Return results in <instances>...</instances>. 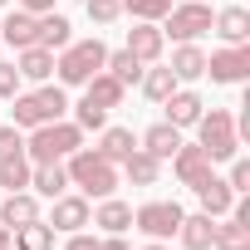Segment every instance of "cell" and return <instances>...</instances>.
<instances>
[{
	"instance_id": "d4e9b609",
	"label": "cell",
	"mask_w": 250,
	"mask_h": 250,
	"mask_svg": "<svg viewBox=\"0 0 250 250\" xmlns=\"http://www.w3.org/2000/svg\"><path fill=\"white\" fill-rule=\"evenodd\" d=\"M10 250H54V226L40 216V221H30V226L10 230Z\"/></svg>"
},
{
	"instance_id": "ac0fdd59",
	"label": "cell",
	"mask_w": 250,
	"mask_h": 250,
	"mask_svg": "<svg viewBox=\"0 0 250 250\" xmlns=\"http://www.w3.org/2000/svg\"><path fill=\"white\" fill-rule=\"evenodd\" d=\"M118 172L128 177L133 187H157V177H162V162H157L152 152H143V147H133L128 157L118 162Z\"/></svg>"
},
{
	"instance_id": "ba28073f",
	"label": "cell",
	"mask_w": 250,
	"mask_h": 250,
	"mask_svg": "<svg viewBox=\"0 0 250 250\" xmlns=\"http://www.w3.org/2000/svg\"><path fill=\"white\" fill-rule=\"evenodd\" d=\"M211 167H216V162H211L196 143H182V147L172 152V172H177V182H182V187H191V191L211 177Z\"/></svg>"
},
{
	"instance_id": "d6a6232c",
	"label": "cell",
	"mask_w": 250,
	"mask_h": 250,
	"mask_svg": "<svg viewBox=\"0 0 250 250\" xmlns=\"http://www.w3.org/2000/svg\"><path fill=\"white\" fill-rule=\"evenodd\" d=\"M172 10V0H123V15H133V20H162Z\"/></svg>"
},
{
	"instance_id": "ab89813d",
	"label": "cell",
	"mask_w": 250,
	"mask_h": 250,
	"mask_svg": "<svg viewBox=\"0 0 250 250\" xmlns=\"http://www.w3.org/2000/svg\"><path fill=\"white\" fill-rule=\"evenodd\" d=\"M20 10H30V15H49L54 10V0H15Z\"/></svg>"
},
{
	"instance_id": "d590c367",
	"label": "cell",
	"mask_w": 250,
	"mask_h": 250,
	"mask_svg": "<svg viewBox=\"0 0 250 250\" xmlns=\"http://www.w3.org/2000/svg\"><path fill=\"white\" fill-rule=\"evenodd\" d=\"M83 5H88V20L93 25H113L123 15V0H83Z\"/></svg>"
},
{
	"instance_id": "60d3db41",
	"label": "cell",
	"mask_w": 250,
	"mask_h": 250,
	"mask_svg": "<svg viewBox=\"0 0 250 250\" xmlns=\"http://www.w3.org/2000/svg\"><path fill=\"white\" fill-rule=\"evenodd\" d=\"M98 250H133L123 235H98Z\"/></svg>"
},
{
	"instance_id": "e575fe53",
	"label": "cell",
	"mask_w": 250,
	"mask_h": 250,
	"mask_svg": "<svg viewBox=\"0 0 250 250\" xmlns=\"http://www.w3.org/2000/svg\"><path fill=\"white\" fill-rule=\"evenodd\" d=\"M20 152H25V133L15 128V123H5V128H0V162H10Z\"/></svg>"
},
{
	"instance_id": "7a4b0ae2",
	"label": "cell",
	"mask_w": 250,
	"mask_h": 250,
	"mask_svg": "<svg viewBox=\"0 0 250 250\" xmlns=\"http://www.w3.org/2000/svg\"><path fill=\"white\" fill-rule=\"evenodd\" d=\"M83 147V133L74 128L69 118H54V123H40V128H30L25 138V157L30 162H64L69 152Z\"/></svg>"
},
{
	"instance_id": "4dcf8cb0",
	"label": "cell",
	"mask_w": 250,
	"mask_h": 250,
	"mask_svg": "<svg viewBox=\"0 0 250 250\" xmlns=\"http://www.w3.org/2000/svg\"><path fill=\"white\" fill-rule=\"evenodd\" d=\"M69 30H74V25H69L64 15H54V10H49V15H40V44H44V49H64V44L74 40Z\"/></svg>"
},
{
	"instance_id": "ffe728a7",
	"label": "cell",
	"mask_w": 250,
	"mask_h": 250,
	"mask_svg": "<svg viewBox=\"0 0 250 250\" xmlns=\"http://www.w3.org/2000/svg\"><path fill=\"white\" fill-rule=\"evenodd\" d=\"M30 187H35V196H64L69 191V172H64V162H35L30 167Z\"/></svg>"
},
{
	"instance_id": "52a82bcc",
	"label": "cell",
	"mask_w": 250,
	"mask_h": 250,
	"mask_svg": "<svg viewBox=\"0 0 250 250\" xmlns=\"http://www.w3.org/2000/svg\"><path fill=\"white\" fill-rule=\"evenodd\" d=\"M211 83H245L250 79V44H221L206 54Z\"/></svg>"
},
{
	"instance_id": "484cf974",
	"label": "cell",
	"mask_w": 250,
	"mask_h": 250,
	"mask_svg": "<svg viewBox=\"0 0 250 250\" xmlns=\"http://www.w3.org/2000/svg\"><path fill=\"white\" fill-rule=\"evenodd\" d=\"M211 250H250V226L235 221V216H221L216 235H211Z\"/></svg>"
},
{
	"instance_id": "836d02e7",
	"label": "cell",
	"mask_w": 250,
	"mask_h": 250,
	"mask_svg": "<svg viewBox=\"0 0 250 250\" xmlns=\"http://www.w3.org/2000/svg\"><path fill=\"white\" fill-rule=\"evenodd\" d=\"M35 93H40V103H44V113H49V123L69 113V98H64V83H40Z\"/></svg>"
},
{
	"instance_id": "2e32d148",
	"label": "cell",
	"mask_w": 250,
	"mask_h": 250,
	"mask_svg": "<svg viewBox=\"0 0 250 250\" xmlns=\"http://www.w3.org/2000/svg\"><path fill=\"white\" fill-rule=\"evenodd\" d=\"M88 221H93L103 235H123V230L133 226V206H128V201H118V196H103V201H98V211H93Z\"/></svg>"
},
{
	"instance_id": "7c38bea8",
	"label": "cell",
	"mask_w": 250,
	"mask_h": 250,
	"mask_svg": "<svg viewBox=\"0 0 250 250\" xmlns=\"http://www.w3.org/2000/svg\"><path fill=\"white\" fill-rule=\"evenodd\" d=\"M0 40H5L15 54H20V49H30V44H40V15H30V10H20V5H15V10L5 15V25H0Z\"/></svg>"
},
{
	"instance_id": "ee69618b",
	"label": "cell",
	"mask_w": 250,
	"mask_h": 250,
	"mask_svg": "<svg viewBox=\"0 0 250 250\" xmlns=\"http://www.w3.org/2000/svg\"><path fill=\"white\" fill-rule=\"evenodd\" d=\"M0 5H10V0H0Z\"/></svg>"
},
{
	"instance_id": "277c9868",
	"label": "cell",
	"mask_w": 250,
	"mask_h": 250,
	"mask_svg": "<svg viewBox=\"0 0 250 250\" xmlns=\"http://www.w3.org/2000/svg\"><path fill=\"white\" fill-rule=\"evenodd\" d=\"M196 133H201L196 147H201L211 162H230V157L240 152V133H235V113H230V108L201 113V118H196Z\"/></svg>"
},
{
	"instance_id": "30bf717a",
	"label": "cell",
	"mask_w": 250,
	"mask_h": 250,
	"mask_svg": "<svg viewBox=\"0 0 250 250\" xmlns=\"http://www.w3.org/2000/svg\"><path fill=\"white\" fill-rule=\"evenodd\" d=\"M128 49L133 59H143V64H157L162 59V49H167V35H162V25H152V20H138L133 30H128Z\"/></svg>"
},
{
	"instance_id": "4fadbf2b",
	"label": "cell",
	"mask_w": 250,
	"mask_h": 250,
	"mask_svg": "<svg viewBox=\"0 0 250 250\" xmlns=\"http://www.w3.org/2000/svg\"><path fill=\"white\" fill-rule=\"evenodd\" d=\"M138 147H143V152H152L157 162H172V152L182 147V128H172V123L162 118V123H152V128L138 138Z\"/></svg>"
},
{
	"instance_id": "5bb4252c",
	"label": "cell",
	"mask_w": 250,
	"mask_h": 250,
	"mask_svg": "<svg viewBox=\"0 0 250 250\" xmlns=\"http://www.w3.org/2000/svg\"><path fill=\"white\" fill-rule=\"evenodd\" d=\"M211 30H216L226 44H250V10H245V5H226V10H216Z\"/></svg>"
},
{
	"instance_id": "5b68a950",
	"label": "cell",
	"mask_w": 250,
	"mask_h": 250,
	"mask_svg": "<svg viewBox=\"0 0 250 250\" xmlns=\"http://www.w3.org/2000/svg\"><path fill=\"white\" fill-rule=\"evenodd\" d=\"M162 20H167V30H162V35H172L177 44H191V40H201V35L211 30L216 10L206 5V0H187V5H172Z\"/></svg>"
},
{
	"instance_id": "8d00e7d4",
	"label": "cell",
	"mask_w": 250,
	"mask_h": 250,
	"mask_svg": "<svg viewBox=\"0 0 250 250\" xmlns=\"http://www.w3.org/2000/svg\"><path fill=\"white\" fill-rule=\"evenodd\" d=\"M226 182H230V191H235V196H245V191H250V162H245L240 152L230 157V177H226Z\"/></svg>"
},
{
	"instance_id": "e0dca14e",
	"label": "cell",
	"mask_w": 250,
	"mask_h": 250,
	"mask_svg": "<svg viewBox=\"0 0 250 250\" xmlns=\"http://www.w3.org/2000/svg\"><path fill=\"white\" fill-rule=\"evenodd\" d=\"M167 123H172V128H196V118L206 113V103H201V93H191V88H177L167 103Z\"/></svg>"
},
{
	"instance_id": "9c48e42d",
	"label": "cell",
	"mask_w": 250,
	"mask_h": 250,
	"mask_svg": "<svg viewBox=\"0 0 250 250\" xmlns=\"http://www.w3.org/2000/svg\"><path fill=\"white\" fill-rule=\"evenodd\" d=\"M88 216H93L88 196H79V191H64V196H54L49 226H54V230H64V235H74V230H83V226H88Z\"/></svg>"
},
{
	"instance_id": "f35d334b",
	"label": "cell",
	"mask_w": 250,
	"mask_h": 250,
	"mask_svg": "<svg viewBox=\"0 0 250 250\" xmlns=\"http://www.w3.org/2000/svg\"><path fill=\"white\" fill-rule=\"evenodd\" d=\"M64 250H98V235H83V230H74V235L64 240Z\"/></svg>"
},
{
	"instance_id": "b9f144b4",
	"label": "cell",
	"mask_w": 250,
	"mask_h": 250,
	"mask_svg": "<svg viewBox=\"0 0 250 250\" xmlns=\"http://www.w3.org/2000/svg\"><path fill=\"white\" fill-rule=\"evenodd\" d=\"M0 250H10V226H0Z\"/></svg>"
},
{
	"instance_id": "4316f807",
	"label": "cell",
	"mask_w": 250,
	"mask_h": 250,
	"mask_svg": "<svg viewBox=\"0 0 250 250\" xmlns=\"http://www.w3.org/2000/svg\"><path fill=\"white\" fill-rule=\"evenodd\" d=\"M133 147H138V133H133V128H103L93 152H103L108 162H123V157H128Z\"/></svg>"
},
{
	"instance_id": "8fae6325",
	"label": "cell",
	"mask_w": 250,
	"mask_h": 250,
	"mask_svg": "<svg viewBox=\"0 0 250 250\" xmlns=\"http://www.w3.org/2000/svg\"><path fill=\"white\" fill-rule=\"evenodd\" d=\"M30 221H40V196L35 191H0V226L20 230Z\"/></svg>"
},
{
	"instance_id": "7402d4cb",
	"label": "cell",
	"mask_w": 250,
	"mask_h": 250,
	"mask_svg": "<svg viewBox=\"0 0 250 250\" xmlns=\"http://www.w3.org/2000/svg\"><path fill=\"white\" fill-rule=\"evenodd\" d=\"M211 235H216V216H206V211L182 216V226H177L182 250H211Z\"/></svg>"
},
{
	"instance_id": "3957f363",
	"label": "cell",
	"mask_w": 250,
	"mask_h": 250,
	"mask_svg": "<svg viewBox=\"0 0 250 250\" xmlns=\"http://www.w3.org/2000/svg\"><path fill=\"white\" fill-rule=\"evenodd\" d=\"M103 59H108V44L103 40H69L59 49V59H54V74H59V83L79 88V83H88L103 69Z\"/></svg>"
},
{
	"instance_id": "7bdbcfd3",
	"label": "cell",
	"mask_w": 250,
	"mask_h": 250,
	"mask_svg": "<svg viewBox=\"0 0 250 250\" xmlns=\"http://www.w3.org/2000/svg\"><path fill=\"white\" fill-rule=\"evenodd\" d=\"M143 250H167V245H162V240H147V245H143Z\"/></svg>"
},
{
	"instance_id": "74e56055",
	"label": "cell",
	"mask_w": 250,
	"mask_h": 250,
	"mask_svg": "<svg viewBox=\"0 0 250 250\" xmlns=\"http://www.w3.org/2000/svg\"><path fill=\"white\" fill-rule=\"evenodd\" d=\"M20 83H25V79H20V69H15V59H10V64L0 59V98H15V93H20Z\"/></svg>"
},
{
	"instance_id": "83f0119b",
	"label": "cell",
	"mask_w": 250,
	"mask_h": 250,
	"mask_svg": "<svg viewBox=\"0 0 250 250\" xmlns=\"http://www.w3.org/2000/svg\"><path fill=\"white\" fill-rule=\"evenodd\" d=\"M103 69H108L123 88H138V79H143V69H147V64H143V59H133L128 49H113V54L103 59Z\"/></svg>"
},
{
	"instance_id": "d6986e66",
	"label": "cell",
	"mask_w": 250,
	"mask_h": 250,
	"mask_svg": "<svg viewBox=\"0 0 250 250\" xmlns=\"http://www.w3.org/2000/svg\"><path fill=\"white\" fill-rule=\"evenodd\" d=\"M83 98L113 113V108H123V98H128V88H123V83H118V79H113L108 69H98V74H93V79L83 83Z\"/></svg>"
},
{
	"instance_id": "cb8c5ba5",
	"label": "cell",
	"mask_w": 250,
	"mask_h": 250,
	"mask_svg": "<svg viewBox=\"0 0 250 250\" xmlns=\"http://www.w3.org/2000/svg\"><path fill=\"white\" fill-rule=\"evenodd\" d=\"M138 88H143L152 103H167L182 83H177V74H172L167 64H147V69H143V79H138Z\"/></svg>"
},
{
	"instance_id": "44dd1931",
	"label": "cell",
	"mask_w": 250,
	"mask_h": 250,
	"mask_svg": "<svg viewBox=\"0 0 250 250\" xmlns=\"http://www.w3.org/2000/svg\"><path fill=\"white\" fill-rule=\"evenodd\" d=\"M196 196H201V211H206V216H216V221H221V216H230L235 191H230V182H226V177H216V172H211V177L196 187Z\"/></svg>"
},
{
	"instance_id": "f1b7e54d",
	"label": "cell",
	"mask_w": 250,
	"mask_h": 250,
	"mask_svg": "<svg viewBox=\"0 0 250 250\" xmlns=\"http://www.w3.org/2000/svg\"><path fill=\"white\" fill-rule=\"evenodd\" d=\"M10 103H15L10 113H15V128H20V133H30V128H40V123H49V113H44L40 93H15Z\"/></svg>"
},
{
	"instance_id": "f6af8a7d",
	"label": "cell",
	"mask_w": 250,
	"mask_h": 250,
	"mask_svg": "<svg viewBox=\"0 0 250 250\" xmlns=\"http://www.w3.org/2000/svg\"><path fill=\"white\" fill-rule=\"evenodd\" d=\"M206 5H211V0H206Z\"/></svg>"
},
{
	"instance_id": "f546056e",
	"label": "cell",
	"mask_w": 250,
	"mask_h": 250,
	"mask_svg": "<svg viewBox=\"0 0 250 250\" xmlns=\"http://www.w3.org/2000/svg\"><path fill=\"white\" fill-rule=\"evenodd\" d=\"M30 157H10V162H0V191H30Z\"/></svg>"
},
{
	"instance_id": "1f68e13d",
	"label": "cell",
	"mask_w": 250,
	"mask_h": 250,
	"mask_svg": "<svg viewBox=\"0 0 250 250\" xmlns=\"http://www.w3.org/2000/svg\"><path fill=\"white\" fill-rule=\"evenodd\" d=\"M74 128H79V133H103V128H108V108L79 98V103H74Z\"/></svg>"
},
{
	"instance_id": "8992f818",
	"label": "cell",
	"mask_w": 250,
	"mask_h": 250,
	"mask_svg": "<svg viewBox=\"0 0 250 250\" xmlns=\"http://www.w3.org/2000/svg\"><path fill=\"white\" fill-rule=\"evenodd\" d=\"M182 206L177 201H143L138 211H133V226L147 235V240H172L177 235V226H182Z\"/></svg>"
},
{
	"instance_id": "603a6c76",
	"label": "cell",
	"mask_w": 250,
	"mask_h": 250,
	"mask_svg": "<svg viewBox=\"0 0 250 250\" xmlns=\"http://www.w3.org/2000/svg\"><path fill=\"white\" fill-rule=\"evenodd\" d=\"M15 69H20V79H30V83H49V74H54V49L30 44V49H20Z\"/></svg>"
},
{
	"instance_id": "6da1fadb",
	"label": "cell",
	"mask_w": 250,
	"mask_h": 250,
	"mask_svg": "<svg viewBox=\"0 0 250 250\" xmlns=\"http://www.w3.org/2000/svg\"><path fill=\"white\" fill-rule=\"evenodd\" d=\"M64 172H69V187H79V196H88V201L113 196V191H118V182H123L118 162H108V157H103V152H93V147L69 152V157H64Z\"/></svg>"
},
{
	"instance_id": "9a60e30c",
	"label": "cell",
	"mask_w": 250,
	"mask_h": 250,
	"mask_svg": "<svg viewBox=\"0 0 250 250\" xmlns=\"http://www.w3.org/2000/svg\"><path fill=\"white\" fill-rule=\"evenodd\" d=\"M167 69L177 74V83H196V79H206V49H201L196 40H191V44H177Z\"/></svg>"
}]
</instances>
